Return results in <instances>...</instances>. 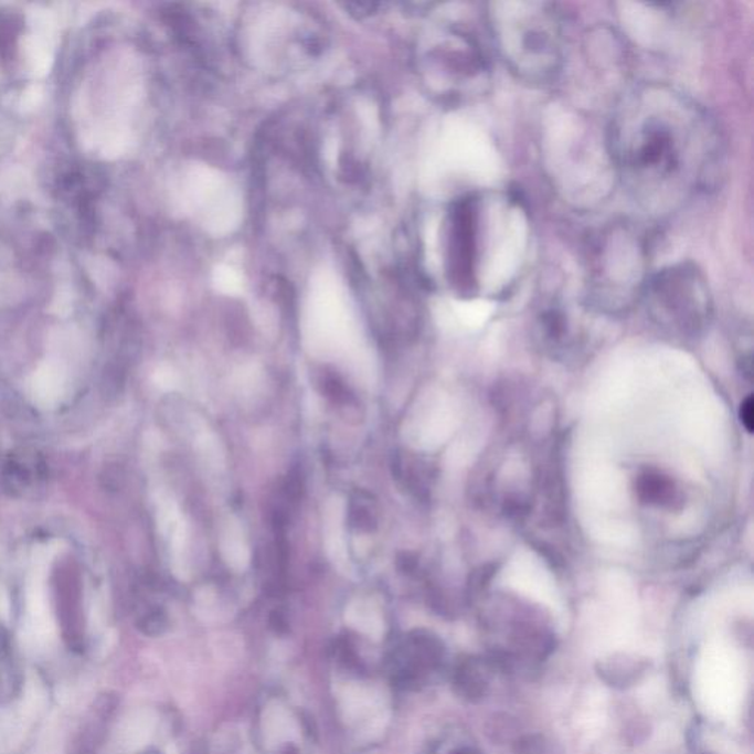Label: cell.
Returning a JSON list of instances; mask_svg holds the SVG:
<instances>
[{"label":"cell","instance_id":"cell-1","mask_svg":"<svg viewBox=\"0 0 754 754\" xmlns=\"http://www.w3.org/2000/svg\"><path fill=\"white\" fill-rule=\"evenodd\" d=\"M608 149L626 191L655 219L714 191L725 173V144L712 114L663 83H643L622 96Z\"/></svg>","mask_w":754,"mask_h":754},{"label":"cell","instance_id":"cell-2","mask_svg":"<svg viewBox=\"0 0 754 754\" xmlns=\"http://www.w3.org/2000/svg\"><path fill=\"white\" fill-rule=\"evenodd\" d=\"M527 206L511 192L471 193L445 215V277L461 297L505 294L522 276L531 246Z\"/></svg>","mask_w":754,"mask_h":754},{"label":"cell","instance_id":"cell-3","mask_svg":"<svg viewBox=\"0 0 754 754\" xmlns=\"http://www.w3.org/2000/svg\"><path fill=\"white\" fill-rule=\"evenodd\" d=\"M493 46L507 70L529 86L557 81L564 64L562 11L550 2L501 0L487 6Z\"/></svg>","mask_w":754,"mask_h":754},{"label":"cell","instance_id":"cell-4","mask_svg":"<svg viewBox=\"0 0 754 754\" xmlns=\"http://www.w3.org/2000/svg\"><path fill=\"white\" fill-rule=\"evenodd\" d=\"M650 257V237L638 224L619 220L604 226L586 248L590 301L613 312L634 306L651 276Z\"/></svg>","mask_w":754,"mask_h":754},{"label":"cell","instance_id":"cell-5","mask_svg":"<svg viewBox=\"0 0 754 754\" xmlns=\"http://www.w3.org/2000/svg\"><path fill=\"white\" fill-rule=\"evenodd\" d=\"M652 320L679 337H695L712 316V295L703 272L682 262L651 273L643 297Z\"/></svg>","mask_w":754,"mask_h":754},{"label":"cell","instance_id":"cell-6","mask_svg":"<svg viewBox=\"0 0 754 754\" xmlns=\"http://www.w3.org/2000/svg\"><path fill=\"white\" fill-rule=\"evenodd\" d=\"M435 60L445 81L447 98L454 103H469L480 99L491 87V67L482 47L470 34L449 30L443 42L436 46Z\"/></svg>","mask_w":754,"mask_h":754},{"label":"cell","instance_id":"cell-7","mask_svg":"<svg viewBox=\"0 0 754 754\" xmlns=\"http://www.w3.org/2000/svg\"><path fill=\"white\" fill-rule=\"evenodd\" d=\"M447 650L436 635L413 630L387 652L385 669L391 686L399 691H418L444 672Z\"/></svg>","mask_w":754,"mask_h":754},{"label":"cell","instance_id":"cell-8","mask_svg":"<svg viewBox=\"0 0 754 754\" xmlns=\"http://www.w3.org/2000/svg\"><path fill=\"white\" fill-rule=\"evenodd\" d=\"M493 661L479 656H466L453 670V687L467 701H479L491 687Z\"/></svg>","mask_w":754,"mask_h":754},{"label":"cell","instance_id":"cell-9","mask_svg":"<svg viewBox=\"0 0 754 754\" xmlns=\"http://www.w3.org/2000/svg\"><path fill=\"white\" fill-rule=\"evenodd\" d=\"M648 661L630 656L612 657L599 665V675L604 681L615 687H630L646 675Z\"/></svg>","mask_w":754,"mask_h":754},{"label":"cell","instance_id":"cell-10","mask_svg":"<svg viewBox=\"0 0 754 754\" xmlns=\"http://www.w3.org/2000/svg\"><path fill=\"white\" fill-rule=\"evenodd\" d=\"M63 391L64 378L59 365H42L30 382V392H32L34 403L41 405L42 408H51L59 404Z\"/></svg>","mask_w":754,"mask_h":754},{"label":"cell","instance_id":"cell-11","mask_svg":"<svg viewBox=\"0 0 754 754\" xmlns=\"http://www.w3.org/2000/svg\"><path fill=\"white\" fill-rule=\"evenodd\" d=\"M637 491L639 498L650 505L670 506L677 498L672 480L655 470H647L639 476Z\"/></svg>","mask_w":754,"mask_h":754},{"label":"cell","instance_id":"cell-12","mask_svg":"<svg viewBox=\"0 0 754 754\" xmlns=\"http://www.w3.org/2000/svg\"><path fill=\"white\" fill-rule=\"evenodd\" d=\"M516 754H563L562 747L546 735H524L516 741Z\"/></svg>","mask_w":754,"mask_h":754},{"label":"cell","instance_id":"cell-13","mask_svg":"<svg viewBox=\"0 0 754 754\" xmlns=\"http://www.w3.org/2000/svg\"><path fill=\"white\" fill-rule=\"evenodd\" d=\"M169 620L162 612H153L142 620V630L148 635H161L166 633Z\"/></svg>","mask_w":754,"mask_h":754},{"label":"cell","instance_id":"cell-14","mask_svg":"<svg viewBox=\"0 0 754 754\" xmlns=\"http://www.w3.org/2000/svg\"><path fill=\"white\" fill-rule=\"evenodd\" d=\"M351 520L357 528L363 529V531H370V529L374 528V524H376L373 516L370 514L363 506H355L354 509H352Z\"/></svg>","mask_w":754,"mask_h":754},{"label":"cell","instance_id":"cell-15","mask_svg":"<svg viewBox=\"0 0 754 754\" xmlns=\"http://www.w3.org/2000/svg\"><path fill=\"white\" fill-rule=\"evenodd\" d=\"M740 417H741V423H743V426L750 434L753 432L754 427V410H753V399L752 396H748V399H745L744 403L741 404V410H740Z\"/></svg>","mask_w":754,"mask_h":754},{"label":"cell","instance_id":"cell-16","mask_svg":"<svg viewBox=\"0 0 754 754\" xmlns=\"http://www.w3.org/2000/svg\"><path fill=\"white\" fill-rule=\"evenodd\" d=\"M270 626L276 634L284 635L289 630V622L282 612H273L270 616Z\"/></svg>","mask_w":754,"mask_h":754},{"label":"cell","instance_id":"cell-17","mask_svg":"<svg viewBox=\"0 0 754 754\" xmlns=\"http://www.w3.org/2000/svg\"><path fill=\"white\" fill-rule=\"evenodd\" d=\"M326 392H328L329 396H332V399L337 401H341L346 399V387L342 386L341 382L334 381V379H330V381L326 382Z\"/></svg>","mask_w":754,"mask_h":754}]
</instances>
